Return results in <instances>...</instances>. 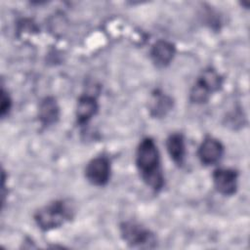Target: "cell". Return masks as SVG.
Wrapping results in <instances>:
<instances>
[{
  "instance_id": "9c48e42d",
  "label": "cell",
  "mask_w": 250,
  "mask_h": 250,
  "mask_svg": "<svg viewBox=\"0 0 250 250\" xmlns=\"http://www.w3.org/2000/svg\"><path fill=\"white\" fill-rule=\"evenodd\" d=\"M99 111V103L95 96L83 94L79 97L76 108L75 119L79 126L86 125Z\"/></svg>"
},
{
  "instance_id": "6da1fadb",
  "label": "cell",
  "mask_w": 250,
  "mask_h": 250,
  "mask_svg": "<svg viewBox=\"0 0 250 250\" xmlns=\"http://www.w3.org/2000/svg\"><path fill=\"white\" fill-rule=\"evenodd\" d=\"M136 167L143 182L154 192L160 191L165 184L160 153L154 140L142 139L136 149Z\"/></svg>"
},
{
  "instance_id": "277c9868",
  "label": "cell",
  "mask_w": 250,
  "mask_h": 250,
  "mask_svg": "<svg viewBox=\"0 0 250 250\" xmlns=\"http://www.w3.org/2000/svg\"><path fill=\"white\" fill-rule=\"evenodd\" d=\"M119 231L123 241L132 248L150 249L156 247L157 238L155 234L137 222H122L119 225Z\"/></svg>"
},
{
  "instance_id": "7a4b0ae2",
  "label": "cell",
  "mask_w": 250,
  "mask_h": 250,
  "mask_svg": "<svg viewBox=\"0 0 250 250\" xmlns=\"http://www.w3.org/2000/svg\"><path fill=\"white\" fill-rule=\"evenodd\" d=\"M74 215L75 208L69 199H57L39 208L33 219L42 231H50L72 220Z\"/></svg>"
},
{
  "instance_id": "ba28073f",
  "label": "cell",
  "mask_w": 250,
  "mask_h": 250,
  "mask_svg": "<svg viewBox=\"0 0 250 250\" xmlns=\"http://www.w3.org/2000/svg\"><path fill=\"white\" fill-rule=\"evenodd\" d=\"M176 54V46L167 40L159 39L150 48L149 56L153 64L158 68L168 66Z\"/></svg>"
},
{
  "instance_id": "30bf717a",
  "label": "cell",
  "mask_w": 250,
  "mask_h": 250,
  "mask_svg": "<svg viewBox=\"0 0 250 250\" xmlns=\"http://www.w3.org/2000/svg\"><path fill=\"white\" fill-rule=\"evenodd\" d=\"M60 105L54 97H46L38 105V120L44 127L55 125L60 119Z\"/></svg>"
},
{
  "instance_id": "8fae6325",
  "label": "cell",
  "mask_w": 250,
  "mask_h": 250,
  "mask_svg": "<svg viewBox=\"0 0 250 250\" xmlns=\"http://www.w3.org/2000/svg\"><path fill=\"white\" fill-rule=\"evenodd\" d=\"M167 152L172 161L178 166L182 167L186 158V141L182 133H172L166 139Z\"/></svg>"
},
{
  "instance_id": "7c38bea8",
  "label": "cell",
  "mask_w": 250,
  "mask_h": 250,
  "mask_svg": "<svg viewBox=\"0 0 250 250\" xmlns=\"http://www.w3.org/2000/svg\"><path fill=\"white\" fill-rule=\"evenodd\" d=\"M173 105L174 102L170 96L160 90H155L151 95L148 110L152 117L162 118L173 108Z\"/></svg>"
},
{
  "instance_id": "52a82bcc",
  "label": "cell",
  "mask_w": 250,
  "mask_h": 250,
  "mask_svg": "<svg viewBox=\"0 0 250 250\" xmlns=\"http://www.w3.org/2000/svg\"><path fill=\"white\" fill-rule=\"evenodd\" d=\"M224 151L225 147L220 140L211 136H206L198 146L197 156L203 165L212 166L221 160Z\"/></svg>"
},
{
  "instance_id": "5b68a950",
  "label": "cell",
  "mask_w": 250,
  "mask_h": 250,
  "mask_svg": "<svg viewBox=\"0 0 250 250\" xmlns=\"http://www.w3.org/2000/svg\"><path fill=\"white\" fill-rule=\"evenodd\" d=\"M86 180L95 187L107 185L111 175L110 160L106 155H99L92 158L84 170Z\"/></svg>"
},
{
  "instance_id": "8992f818",
  "label": "cell",
  "mask_w": 250,
  "mask_h": 250,
  "mask_svg": "<svg viewBox=\"0 0 250 250\" xmlns=\"http://www.w3.org/2000/svg\"><path fill=\"white\" fill-rule=\"evenodd\" d=\"M215 189L225 196H231L237 190L238 172L231 168H218L212 174Z\"/></svg>"
},
{
  "instance_id": "4fadbf2b",
  "label": "cell",
  "mask_w": 250,
  "mask_h": 250,
  "mask_svg": "<svg viewBox=\"0 0 250 250\" xmlns=\"http://www.w3.org/2000/svg\"><path fill=\"white\" fill-rule=\"evenodd\" d=\"M12 108V99L9 93L4 87L1 89V104H0V114L2 118H5Z\"/></svg>"
},
{
  "instance_id": "3957f363",
  "label": "cell",
  "mask_w": 250,
  "mask_h": 250,
  "mask_svg": "<svg viewBox=\"0 0 250 250\" xmlns=\"http://www.w3.org/2000/svg\"><path fill=\"white\" fill-rule=\"evenodd\" d=\"M224 78L213 67L203 69L195 80L189 92V101L195 104H206L211 95L223 86Z\"/></svg>"
}]
</instances>
